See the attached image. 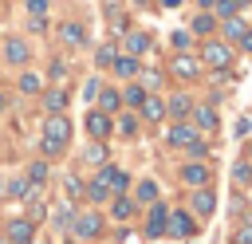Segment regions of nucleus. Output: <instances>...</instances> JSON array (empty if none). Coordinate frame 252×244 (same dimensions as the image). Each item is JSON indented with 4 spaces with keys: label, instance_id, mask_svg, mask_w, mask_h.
I'll use <instances>...</instances> for the list:
<instances>
[{
    "label": "nucleus",
    "instance_id": "1",
    "mask_svg": "<svg viewBox=\"0 0 252 244\" xmlns=\"http://www.w3.org/2000/svg\"><path fill=\"white\" fill-rule=\"evenodd\" d=\"M67 134H71V122H67V118H59V114H51V118H47V138H43V150H47V153L63 150V146H67Z\"/></svg>",
    "mask_w": 252,
    "mask_h": 244
},
{
    "label": "nucleus",
    "instance_id": "2",
    "mask_svg": "<svg viewBox=\"0 0 252 244\" xmlns=\"http://www.w3.org/2000/svg\"><path fill=\"white\" fill-rule=\"evenodd\" d=\"M201 55H205V63H209V67H228V63H232V51H228L224 43H205V51H201Z\"/></svg>",
    "mask_w": 252,
    "mask_h": 244
},
{
    "label": "nucleus",
    "instance_id": "3",
    "mask_svg": "<svg viewBox=\"0 0 252 244\" xmlns=\"http://www.w3.org/2000/svg\"><path fill=\"white\" fill-rule=\"evenodd\" d=\"M71 224H75V232H79L83 240H91V236H98V228H102V220H98L94 213H83V216H75Z\"/></svg>",
    "mask_w": 252,
    "mask_h": 244
},
{
    "label": "nucleus",
    "instance_id": "4",
    "mask_svg": "<svg viewBox=\"0 0 252 244\" xmlns=\"http://www.w3.org/2000/svg\"><path fill=\"white\" fill-rule=\"evenodd\" d=\"M165 232H173V236H193L197 228H193V220H189V213H173V216L165 220Z\"/></svg>",
    "mask_w": 252,
    "mask_h": 244
},
{
    "label": "nucleus",
    "instance_id": "5",
    "mask_svg": "<svg viewBox=\"0 0 252 244\" xmlns=\"http://www.w3.org/2000/svg\"><path fill=\"white\" fill-rule=\"evenodd\" d=\"M98 185H102V189H126V173H122V169H114V165H102Z\"/></svg>",
    "mask_w": 252,
    "mask_h": 244
},
{
    "label": "nucleus",
    "instance_id": "6",
    "mask_svg": "<svg viewBox=\"0 0 252 244\" xmlns=\"http://www.w3.org/2000/svg\"><path fill=\"white\" fill-rule=\"evenodd\" d=\"M4 55H8V63H28L32 47H28L24 39H8V43H4Z\"/></svg>",
    "mask_w": 252,
    "mask_h": 244
},
{
    "label": "nucleus",
    "instance_id": "7",
    "mask_svg": "<svg viewBox=\"0 0 252 244\" xmlns=\"http://www.w3.org/2000/svg\"><path fill=\"white\" fill-rule=\"evenodd\" d=\"M87 130H91L94 138H106V130H110L106 114H102V110H91V114H87Z\"/></svg>",
    "mask_w": 252,
    "mask_h": 244
},
{
    "label": "nucleus",
    "instance_id": "8",
    "mask_svg": "<svg viewBox=\"0 0 252 244\" xmlns=\"http://www.w3.org/2000/svg\"><path fill=\"white\" fill-rule=\"evenodd\" d=\"M181 177H185V185H205V181H209V169H205L201 161H193V165L181 169Z\"/></svg>",
    "mask_w": 252,
    "mask_h": 244
},
{
    "label": "nucleus",
    "instance_id": "9",
    "mask_svg": "<svg viewBox=\"0 0 252 244\" xmlns=\"http://www.w3.org/2000/svg\"><path fill=\"white\" fill-rule=\"evenodd\" d=\"M114 71H118L122 79H134V75H138V59H134V55H114Z\"/></svg>",
    "mask_w": 252,
    "mask_h": 244
},
{
    "label": "nucleus",
    "instance_id": "10",
    "mask_svg": "<svg viewBox=\"0 0 252 244\" xmlns=\"http://www.w3.org/2000/svg\"><path fill=\"white\" fill-rule=\"evenodd\" d=\"M169 142H173V146H197V130H193V126H173Z\"/></svg>",
    "mask_w": 252,
    "mask_h": 244
},
{
    "label": "nucleus",
    "instance_id": "11",
    "mask_svg": "<svg viewBox=\"0 0 252 244\" xmlns=\"http://www.w3.org/2000/svg\"><path fill=\"white\" fill-rule=\"evenodd\" d=\"M165 220H169V213L158 205V209L150 213V224H146V232H150V236H161V232H165Z\"/></svg>",
    "mask_w": 252,
    "mask_h": 244
},
{
    "label": "nucleus",
    "instance_id": "12",
    "mask_svg": "<svg viewBox=\"0 0 252 244\" xmlns=\"http://www.w3.org/2000/svg\"><path fill=\"white\" fill-rule=\"evenodd\" d=\"M59 35H63V39H67L71 47H79V43H87V31H83L79 24H63V28H59Z\"/></svg>",
    "mask_w": 252,
    "mask_h": 244
},
{
    "label": "nucleus",
    "instance_id": "13",
    "mask_svg": "<svg viewBox=\"0 0 252 244\" xmlns=\"http://www.w3.org/2000/svg\"><path fill=\"white\" fill-rule=\"evenodd\" d=\"M8 236H12L16 244H28V240H32V224H28V220H12V224H8Z\"/></svg>",
    "mask_w": 252,
    "mask_h": 244
},
{
    "label": "nucleus",
    "instance_id": "14",
    "mask_svg": "<svg viewBox=\"0 0 252 244\" xmlns=\"http://www.w3.org/2000/svg\"><path fill=\"white\" fill-rule=\"evenodd\" d=\"M150 47V35H142V31H134V35H126V51L130 55H142Z\"/></svg>",
    "mask_w": 252,
    "mask_h": 244
},
{
    "label": "nucleus",
    "instance_id": "15",
    "mask_svg": "<svg viewBox=\"0 0 252 244\" xmlns=\"http://www.w3.org/2000/svg\"><path fill=\"white\" fill-rule=\"evenodd\" d=\"M193 209H197L201 216H209V213H213V193H209V189H197V197H193Z\"/></svg>",
    "mask_w": 252,
    "mask_h": 244
},
{
    "label": "nucleus",
    "instance_id": "16",
    "mask_svg": "<svg viewBox=\"0 0 252 244\" xmlns=\"http://www.w3.org/2000/svg\"><path fill=\"white\" fill-rule=\"evenodd\" d=\"M224 35H232V39H240V43H244V35H248V28H244V24L236 20V16H228V20H224Z\"/></svg>",
    "mask_w": 252,
    "mask_h": 244
},
{
    "label": "nucleus",
    "instance_id": "17",
    "mask_svg": "<svg viewBox=\"0 0 252 244\" xmlns=\"http://www.w3.org/2000/svg\"><path fill=\"white\" fill-rule=\"evenodd\" d=\"M173 71L189 79V75H197V59H189V55H177V59H173Z\"/></svg>",
    "mask_w": 252,
    "mask_h": 244
},
{
    "label": "nucleus",
    "instance_id": "18",
    "mask_svg": "<svg viewBox=\"0 0 252 244\" xmlns=\"http://www.w3.org/2000/svg\"><path fill=\"white\" fill-rule=\"evenodd\" d=\"M43 106H47V110H63V106H67V94H63V91H47V94H43Z\"/></svg>",
    "mask_w": 252,
    "mask_h": 244
},
{
    "label": "nucleus",
    "instance_id": "19",
    "mask_svg": "<svg viewBox=\"0 0 252 244\" xmlns=\"http://www.w3.org/2000/svg\"><path fill=\"white\" fill-rule=\"evenodd\" d=\"M142 110H146V118H161V114H165V106H161L158 98H142Z\"/></svg>",
    "mask_w": 252,
    "mask_h": 244
},
{
    "label": "nucleus",
    "instance_id": "20",
    "mask_svg": "<svg viewBox=\"0 0 252 244\" xmlns=\"http://www.w3.org/2000/svg\"><path fill=\"white\" fill-rule=\"evenodd\" d=\"M197 122H201L205 130H213V126H217V114H213L209 106H197Z\"/></svg>",
    "mask_w": 252,
    "mask_h": 244
},
{
    "label": "nucleus",
    "instance_id": "21",
    "mask_svg": "<svg viewBox=\"0 0 252 244\" xmlns=\"http://www.w3.org/2000/svg\"><path fill=\"white\" fill-rule=\"evenodd\" d=\"M114 106H122V94L118 91H102V110H114Z\"/></svg>",
    "mask_w": 252,
    "mask_h": 244
},
{
    "label": "nucleus",
    "instance_id": "22",
    "mask_svg": "<svg viewBox=\"0 0 252 244\" xmlns=\"http://www.w3.org/2000/svg\"><path fill=\"white\" fill-rule=\"evenodd\" d=\"M138 197H142V201H154V197H158V185H154V181H142V185H138Z\"/></svg>",
    "mask_w": 252,
    "mask_h": 244
},
{
    "label": "nucleus",
    "instance_id": "23",
    "mask_svg": "<svg viewBox=\"0 0 252 244\" xmlns=\"http://www.w3.org/2000/svg\"><path fill=\"white\" fill-rule=\"evenodd\" d=\"M193 31H197V35L213 31V20H209V16H197V20H193Z\"/></svg>",
    "mask_w": 252,
    "mask_h": 244
},
{
    "label": "nucleus",
    "instance_id": "24",
    "mask_svg": "<svg viewBox=\"0 0 252 244\" xmlns=\"http://www.w3.org/2000/svg\"><path fill=\"white\" fill-rule=\"evenodd\" d=\"M39 87H43V83H39L35 75H24V79H20V91H28V94H32V91H39Z\"/></svg>",
    "mask_w": 252,
    "mask_h": 244
},
{
    "label": "nucleus",
    "instance_id": "25",
    "mask_svg": "<svg viewBox=\"0 0 252 244\" xmlns=\"http://www.w3.org/2000/svg\"><path fill=\"white\" fill-rule=\"evenodd\" d=\"M130 213H134V205H130V201H114V216H118V220H126Z\"/></svg>",
    "mask_w": 252,
    "mask_h": 244
},
{
    "label": "nucleus",
    "instance_id": "26",
    "mask_svg": "<svg viewBox=\"0 0 252 244\" xmlns=\"http://www.w3.org/2000/svg\"><path fill=\"white\" fill-rule=\"evenodd\" d=\"M142 98H146V94H142V87H126V102H130V106H138Z\"/></svg>",
    "mask_w": 252,
    "mask_h": 244
},
{
    "label": "nucleus",
    "instance_id": "27",
    "mask_svg": "<svg viewBox=\"0 0 252 244\" xmlns=\"http://www.w3.org/2000/svg\"><path fill=\"white\" fill-rule=\"evenodd\" d=\"M217 12L228 20V16H236V4H232V0H220V4H217Z\"/></svg>",
    "mask_w": 252,
    "mask_h": 244
},
{
    "label": "nucleus",
    "instance_id": "28",
    "mask_svg": "<svg viewBox=\"0 0 252 244\" xmlns=\"http://www.w3.org/2000/svg\"><path fill=\"white\" fill-rule=\"evenodd\" d=\"M98 63H114V47H110V43L98 47Z\"/></svg>",
    "mask_w": 252,
    "mask_h": 244
},
{
    "label": "nucleus",
    "instance_id": "29",
    "mask_svg": "<svg viewBox=\"0 0 252 244\" xmlns=\"http://www.w3.org/2000/svg\"><path fill=\"white\" fill-rule=\"evenodd\" d=\"M28 177H32V181H35V185H39V181H43V177H47V169H43V165H39V161H35V165H32V169H28Z\"/></svg>",
    "mask_w": 252,
    "mask_h": 244
},
{
    "label": "nucleus",
    "instance_id": "30",
    "mask_svg": "<svg viewBox=\"0 0 252 244\" xmlns=\"http://www.w3.org/2000/svg\"><path fill=\"white\" fill-rule=\"evenodd\" d=\"M28 12H32V16H43V12H47V0H28Z\"/></svg>",
    "mask_w": 252,
    "mask_h": 244
},
{
    "label": "nucleus",
    "instance_id": "31",
    "mask_svg": "<svg viewBox=\"0 0 252 244\" xmlns=\"http://www.w3.org/2000/svg\"><path fill=\"white\" fill-rule=\"evenodd\" d=\"M169 110H173V114H177V118H181V114H185V110H189V98H173V106H169Z\"/></svg>",
    "mask_w": 252,
    "mask_h": 244
},
{
    "label": "nucleus",
    "instance_id": "32",
    "mask_svg": "<svg viewBox=\"0 0 252 244\" xmlns=\"http://www.w3.org/2000/svg\"><path fill=\"white\" fill-rule=\"evenodd\" d=\"M236 244H252V224H244V228L236 232Z\"/></svg>",
    "mask_w": 252,
    "mask_h": 244
},
{
    "label": "nucleus",
    "instance_id": "33",
    "mask_svg": "<svg viewBox=\"0 0 252 244\" xmlns=\"http://www.w3.org/2000/svg\"><path fill=\"white\" fill-rule=\"evenodd\" d=\"M161 4H169V8H173V4H177V0H161Z\"/></svg>",
    "mask_w": 252,
    "mask_h": 244
},
{
    "label": "nucleus",
    "instance_id": "34",
    "mask_svg": "<svg viewBox=\"0 0 252 244\" xmlns=\"http://www.w3.org/2000/svg\"><path fill=\"white\" fill-rule=\"evenodd\" d=\"M0 110H4V94H0Z\"/></svg>",
    "mask_w": 252,
    "mask_h": 244
}]
</instances>
